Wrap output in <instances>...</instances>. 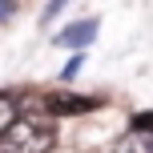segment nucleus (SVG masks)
Returning <instances> with one entry per match:
<instances>
[{
  "instance_id": "nucleus-9",
  "label": "nucleus",
  "mask_w": 153,
  "mask_h": 153,
  "mask_svg": "<svg viewBox=\"0 0 153 153\" xmlns=\"http://www.w3.org/2000/svg\"><path fill=\"white\" fill-rule=\"evenodd\" d=\"M81 61H85V56H73V61H69V65H65V76H73L76 69H81Z\"/></svg>"
},
{
  "instance_id": "nucleus-7",
  "label": "nucleus",
  "mask_w": 153,
  "mask_h": 153,
  "mask_svg": "<svg viewBox=\"0 0 153 153\" xmlns=\"http://www.w3.org/2000/svg\"><path fill=\"white\" fill-rule=\"evenodd\" d=\"M61 8H65V0H48V8H45V20H48V16H56Z\"/></svg>"
},
{
  "instance_id": "nucleus-1",
  "label": "nucleus",
  "mask_w": 153,
  "mask_h": 153,
  "mask_svg": "<svg viewBox=\"0 0 153 153\" xmlns=\"http://www.w3.org/2000/svg\"><path fill=\"white\" fill-rule=\"evenodd\" d=\"M53 141H56L53 121H45V117H20L16 113V121L0 133V153H48Z\"/></svg>"
},
{
  "instance_id": "nucleus-2",
  "label": "nucleus",
  "mask_w": 153,
  "mask_h": 153,
  "mask_svg": "<svg viewBox=\"0 0 153 153\" xmlns=\"http://www.w3.org/2000/svg\"><path fill=\"white\" fill-rule=\"evenodd\" d=\"M93 36H97V20H76L73 28H65L61 36H56V45H81L85 48Z\"/></svg>"
},
{
  "instance_id": "nucleus-3",
  "label": "nucleus",
  "mask_w": 153,
  "mask_h": 153,
  "mask_svg": "<svg viewBox=\"0 0 153 153\" xmlns=\"http://www.w3.org/2000/svg\"><path fill=\"white\" fill-rule=\"evenodd\" d=\"M109 153H153V145L141 137V133H129V137H121V141H117Z\"/></svg>"
},
{
  "instance_id": "nucleus-4",
  "label": "nucleus",
  "mask_w": 153,
  "mask_h": 153,
  "mask_svg": "<svg viewBox=\"0 0 153 153\" xmlns=\"http://www.w3.org/2000/svg\"><path fill=\"white\" fill-rule=\"evenodd\" d=\"M16 113H20V105H16V97H8V93H0V133H4L8 125L16 121Z\"/></svg>"
},
{
  "instance_id": "nucleus-6",
  "label": "nucleus",
  "mask_w": 153,
  "mask_h": 153,
  "mask_svg": "<svg viewBox=\"0 0 153 153\" xmlns=\"http://www.w3.org/2000/svg\"><path fill=\"white\" fill-rule=\"evenodd\" d=\"M153 133V113H133V133Z\"/></svg>"
},
{
  "instance_id": "nucleus-8",
  "label": "nucleus",
  "mask_w": 153,
  "mask_h": 153,
  "mask_svg": "<svg viewBox=\"0 0 153 153\" xmlns=\"http://www.w3.org/2000/svg\"><path fill=\"white\" fill-rule=\"evenodd\" d=\"M12 8H16V0H0V20H4V16H12Z\"/></svg>"
},
{
  "instance_id": "nucleus-5",
  "label": "nucleus",
  "mask_w": 153,
  "mask_h": 153,
  "mask_svg": "<svg viewBox=\"0 0 153 153\" xmlns=\"http://www.w3.org/2000/svg\"><path fill=\"white\" fill-rule=\"evenodd\" d=\"M93 101H76V97H61V101H53V109L56 113H81V109H89Z\"/></svg>"
}]
</instances>
